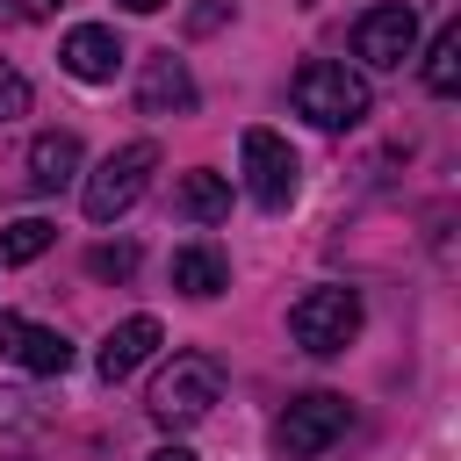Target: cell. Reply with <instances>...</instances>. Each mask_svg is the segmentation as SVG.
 <instances>
[{
	"label": "cell",
	"mask_w": 461,
	"mask_h": 461,
	"mask_svg": "<svg viewBox=\"0 0 461 461\" xmlns=\"http://www.w3.org/2000/svg\"><path fill=\"white\" fill-rule=\"evenodd\" d=\"M238 158H245V187H252L259 209H288V202H295L303 166H295L288 137H274V130H245V137H238Z\"/></svg>",
	"instance_id": "cell-7"
},
{
	"label": "cell",
	"mask_w": 461,
	"mask_h": 461,
	"mask_svg": "<svg viewBox=\"0 0 461 461\" xmlns=\"http://www.w3.org/2000/svg\"><path fill=\"white\" fill-rule=\"evenodd\" d=\"M137 108L144 115H187L194 108V79L173 50H151L144 58V79H137Z\"/></svg>",
	"instance_id": "cell-11"
},
{
	"label": "cell",
	"mask_w": 461,
	"mask_h": 461,
	"mask_svg": "<svg viewBox=\"0 0 461 461\" xmlns=\"http://www.w3.org/2000/svg\"><path fill=\"white\" fill-rule=\"evenodd\" d=\"M216 396H223V360H216V353H173V360L158 367V382H151L144 411H151L166 432H180V425L209 418V411H216Z\"/></svg>",
	"instance_id": "cell-2"
},
{
	"label": "cell",
	"mask_w": 461,
	"mask_h": 461,
	"mask_svg": "<svg viewBox=\"0 0 461 461\" xmlns=\"http://www.w3.org/2000/svg\"><path fill=\"white\" fill-rule=\"evenodd\" d=\"M86 267H94L101 281H122V274L137 267V245H94V252H86Z\"/></svg>",
	"instance_id": "cell-18"
},
{
	"label": "cell",
	"mask_w": 461,
	"mask_h": 461,
	"mask_svg": "<svg viewBox=\"0 0 461 461\" xmlns=\"http://www.w3.org/2000/svg\"><path fill=\"white\" fill-rule=\"evenodd\" d=\"M173 209H180V216H194V223H223V216H230V180H223V173H209V166H194V173H180Z\"/></svg>",
	"instance_id": "cell-14"
},
{
	"label": "cell",
	"mask_w": 461,
	"mask_h": 461,
	"mask_svg": "<svg viewBox=\"0 0 461 461\" xmlns=\"http://www.w3.org/2000/svg\"><path fill=\"white\" fill-rule=\"evenodd\" d=\"M0 353L14 360V367H29V375H65L72 367V339L65 331H50V324H29V317H0Z\"/></svg>",
	"instance_id": "cell-8"
},
{
	"label": "cell",
	"mask_w": 461,
	"mask_h": 461,
	"mask_svg": "<svg viewBox=\"0 0 461 461\" xmlns=\"http://www.w3.org/2000/svg\"><path fill=\"white\" fill-rule=\"evenodd\" d=\"M50 238H58V223H43V216H14V223L0 230V259H7V267H29V259L50 252Z\"/></svg>",
	"instance_id": "cell-16"
},
{
	"label": "cell",
	"mask_w": 461,
	"mask_h": 461,
	"mask_svg": "<svg viewBox=\"0 0 461 461\" xmlns=\"http://www.w3.org/2000/svg\"><path fill=\"white\" fill-rule=\"evenodd\" d=\"M360 288H346V281H324V288H303L295 303H288V339L303 346V353H346L353 339H360Z\"/></svg>",
	"instance_id": "cell-3"
},
{
	"label": "cell",
	"mask_w": 461,
	"mask_h": 461,
	"mask_svg": "<svg viewBox=\"0 0 461 461\" xmlns=\"http://www.w3.org/2000/svg\"><path fill=\"white\" fill-rule=\"evenodd\" d=\"M425 86H432V94H454V86H461V22H447V29L425 43Z\"/></svg>",
	"instance_id": "cell-15"
},
{
	"label": "cell",
	"mask_w": 461,
	"mask_h": 461,
	"mask_svg": "<svg viewBox=\"0 0 461 461\" xmlns=\"http://www.w3.org/2000/svg\"><path fill=\"white\" fill-rule=\"evenodd\" d=\"M43 418H50L43 389H0V432H36Z\"/></svg>",
	"instance_id": "cell-17"
},
{
	"label": "cell",
	"mask_w": 461,
	"mask_h": 461,
	"mask_svg": "<svg viewBox=\"0 0 461 461\" xmlns=\"http://www.w3.org/2000/svg\"><path fill=\"white\" fill-rule=\"evenodd\" d=\"M58 65H65L72 79L101 86V79H115V65H122V36H115V29H101V22H79V29L58 43Z\"/></svg>",
	"instance_id": "cell-10"
},
{
	"label": "cell",
	"mask_w": 461,
	"mask_h": 461,
	"mask_svg": "<svg viewBox=\"0 0 461 461\" xmlns=\"http://www.w3.org/2000/svg\"><path fill=\"white\" fill-rule=\"evenodd\" d=\"M158 346H166L158 317H144V310H137V317H122V324L101 339V353H94V375H101V382H122V375H137V367H144Z\"/></svg>",
	"instance_id": "cell-9"
},
{
	"label": "cell",
	"mask_w": 461,
	"mask_h": 461,
	"mask_svg": "<svg viewBox=\"0 0 461 461\" xmlns=\"http://www.w3.org/2000/svg\"><path fill=\"white\" fill-rule=\"evenodd\" d=\"M122 7H130V14H158L166 0H122Z\"/></svg>",
	"instance_id": "cell-20"
},
{
	"label": "cell",
	"mask_w": 461,
	"mask_h": 461,
	"mask_svg": "<svg viewBox=\"0 0 461 461\" xmlns=\"http://www.w3.org/2000/svg\"><path fill=\"white\" fill-rule=\"evenodd\" d=\"M14 115H29V79L14 65H0V122H14Z\"/></svg>",
	"instance_id": "cell-19"
},
{
	"label": "cell",
	"mask_w": 461,
	"mask_h": 461,
	"mask_svg": "<svg viewBox=\"0 0 461 461\" xmlns=\"http://www.w3.org/2000/svg\"><path fill=\"white\" fill-rule=\"evenodd\" d=\"M353 58H360L367 72H396L403 58H418V14H411V0L367 7V14L353 22Z\"/></svg>",
	"instance_id": "cell-6"
},
{
	"label": "cell",
	"mask_w": 461,
	"mask_h": 461,
	"mask_svg": "<svg viewBox=\"0 0 461 461\" xmlns=\"http://www.w3.org/2000/svg\"><path fill=\"white\" fill-rule=\"evenodd\" d=\"M50 7H58V0H29V14H50Z\"/></svg>",
	"instance_id": "cell-22"
},
{
	"label": "cell",
	"mask_w": 461,
	"mask_h": 461,
	"mask_svg": "<svg viewBox=\"0 0 461 461\" xmlns=\"http://www.w3.org/2000/svg\"><path fill=\"white\" fill-rule=\"evenodd\" d=\"M151 173H158V144L151 137H130V144H115L94 173H86V187H79V202H86V216L94 223H115V216H130L137 209V194L151 187Z\"/></svg>",
	"instance_id": "cell-4"
},
{
	"label": "cell",
	"mask_w": 461,
	"mask_h": 461,
	"mask_svg": "<svg viewBox=\"0 0 461 461\" xmlns=\"http://www.w3.org/2000/svg\"><path fill=\"white\" fill-rule=\"evenodd\" d=\"M79 180V137L72 130H43L36 144H29V187L36 194H58V187H72Z\"/></svg>",
	"instance_id": "cell-13"
},
{
	"label": "cell",
	"mask_w": 461,
	"mask_h": 461,
	"mask_svg": "<svg viewBox=\"0 0 461 461\" xmlns=\"http://www.w3.org/2000/svg\"><path fill=\"white\" fill-rule=\"evenodd\" d=\"M346 425H353V403L331 396V389H310V396H295V403L274 418V447H281L288 461H317L331 439H346Z\"/></svg>",
	"instance_id": "cell-5"
},
{
	"label": "cell",
	"mask_w": 461,
	"mask_h": 461,
	"mask_svg": "<svg viewBox=\"0 0 461 461\" xmlns=\"http://www.w3.org/2000/svg\"><path fill=\"white\" fill-rule=\"evenodd\" d=\"M151 461H194V454H187V447H158Z\"/></svg>",
	"instance_id": "cell-21"
},
{
	"label": "cell",
	"mask_w": 461,
	"mask_h": 461,
	"mask_svg": "<svg viewBox=\"0 0 461 461\" xmlns=\"http://www.w3.org/2000/svg\"><path fill=\"white\" fill-rule=\"evenodd\" d=\"M173 288H180V295H194V303L223 295V288H230V259H223V245H209V238L180 245V252H173Z\"/></svg>",
	"instance_id": "cell-12"
},
{
	"label": "cell",
	"mask_w": 461,
	"mask_h": 461,
	"mask_svg": "<svg viewBox=\"0 0 461 461\" xmlns=\"http://www.w3.org/2000/svg\"><path fill=\"white\" fill-rule=\"evenodd\" d=\"M288 101H295V115H310L317 130H360L367 108H375L367 79H360L353 65H339V58H310V65L288 79Z\"/></svg>",
	"instance_id": "cell-1"
}]
</instances>
